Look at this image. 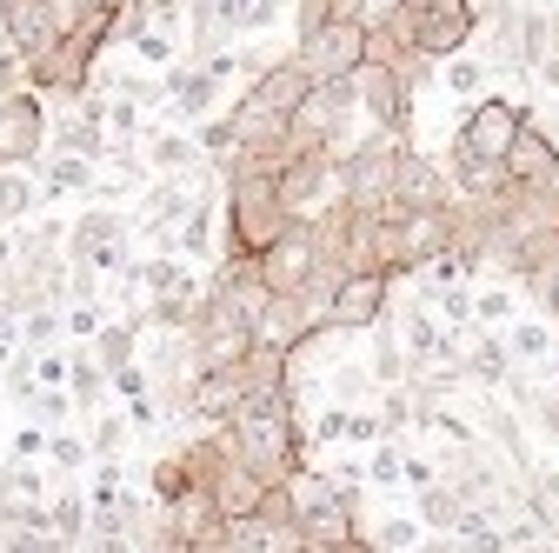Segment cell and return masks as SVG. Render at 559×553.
Masks as SVG:
<instances>
[{
	"mask_svg": "<svg viewBox=\"0 0 559 553\" xmlns=\"http://www.w3.org/2000/svg\"><path fill=\"white\" fill-rule=\"evenodd\" d=\"M460 514H466V494L453 487L447 473L433 480V487H419V527H440V533H447V527H453Z\"/></svg>",
	"mask_w": 559,
	"mask_h": 553,
	"instance_id": "7402d4cb",
	"label": "cell"
},
{
	"mask_svg": "<svg viewBox=\"0 0 559 553\" xmlns=\"http://www.w3.org/2000/svg\"><path fill=\"white\" fill-rule=\"evenodd\" d=\"M294 27H300V40H307L313 27H326V0H300V8H294Z\"/></svg>",
	"mask_w": 559,
	"mask_h": 553,
	"instance_id": "d590c367",
	"label": "cell"
},
{
	"mask_svg": "<svg viewBox=\"0 0 559 553\" xmlns=\"http://www.w3.org/2000/svg\"><path fill=\"white\" fill-rule=\"evenodd\" d=\"M473 34H479V0H433V8L413 14V54H419V60L466 54Z\"/></svg>",
	"mask_w": 559,
	"mask_h": 553,
	"instance_id": "ba28073f",
	"label": "cell"
},
{
	"mask_svg": "<svg viewBox=\"0 0 559 553\" xmlns=\"http://www.w3.org/2000/svg\"><path fill=\"white\" fill-rule=\"evenodd\" d=\"M354 421H360V407H346V400H333L320 421H313V440H354Z\"/></svg>",
	"mask_w": 559,
	"mask_h": 553,
	"instance_id": "f546056e",
	"label": "cell"
},
{
	"mask_svg": "<svg viewBox=\"0 0 559 553\" xmlns=\"http://www.w3.org/2000/svg\"><path fill=\"white\" fill-rule=\"evenodd\" d=\"M386 307H393V281L367 267V273H346V281H333L320 327H326V333H367V327L386 320Z\"/></svg>",
	"mask_w": 559,
	"mask_h": 553,
	"instance_id": "8992f818",
	"label": "cell"
},
{
	"mask_svg": "<svg viewBox=\"0 0 559 553\" xmlns=\"http://www.w3.org/2000/svg\"><path fill=\"white\" fill-rule=\"evenodd\" d=\"M287 227H294V214L280 207L273 174H266V167H240V161H227V254L260 260Z\"/></svg>",
	"mask_w": 559,
	"mask_h": 553,
	"instance_id": "7a4b0ae2",
	"label": "cell"
},
{
	"mask_svg": "<svg viewBox=\"0 0 559 553\" xmlns=\"http://www.w3.org/2000/svg\"><path fill=\"white\" fill-rule=\"evenodd\" d=\"M360 54H367V27H354V21H326V27H313V34L294 47L300 74H307L313 87H320V81H354Z\"/></svg>",
	"mask_w": 559,
	"mask_h": 553,
	"instance_id": "52a82bcc",
	"label": "cell"
},
{
	"mask_svg": "<svg viewBox=\"0 0 559 553\" xmlns=\"http://www.w3.org/2000/svg\"><path fill=\"white\" fill-rule=\"evenodd\" d=\"M393 8H406V14H419V8H433V0H393Z\"/></svg>",
	"mask_w": 559,
	"mask_h": 553,
	"instance_id": "b9f144b4",
	"label": "cell"
},
{
	"mask_svg": "<svg viewBox=\"0 0 559 553\" xmlns=\"http://www.w3.org/2000/svg\"><path fill=\"white\" fill-rule=\"evenodd\" d=\"M526 120H533V114H526ZM533 127H539V133H546V148H552V154H559V107H546V114H539V120H533Z\"/></svg>",
	"mask_w": 559,
	"mask_h": 553,
	"instance_id": "60d3db41",
	"label": "cell"
},
{
	"mask_svg": "<svg viewBox=\"0 0 559 553\" xmlns=\"http://www.w3.org/2000/svg\"><path fill=\"white\" fill-rule=\"evenodd\" d=\"M440 67V87L447 94H486V60H473V54H447V60H433Z\"/></svg>",
	"mask_w": 559,
	"mask_h": 553,
	"instance_id": "603a6c76",
	"label": "cell"
},
{
	"mask_svg": "<svg viewBox=\"0 0 559 553\" xmlns=\"http://www.w3.org/2000/svg\"><path fill=\"white\" fill-rule=\"evenodd\" d=\"M180 487H193V480H187V460H180V454H167V460L154 467V501H174Z\"/></svg>",
	"mask_w": 559,
	"mask_h": 553,
	"instance_id": "1f68e13d",
	"label": "cell"
},
{
	"mask_svg": "<svg viewBox=\"0 0 559 553\" xmlns=\"http://www.w3.org/2000/svg\"><path fill=\"white\" fill-rule=\"evenodd\" d=\"M393 0H326V21H354V27H373Z\"/></svg>",
	"mask_w": 559,
	"mask_h": 553,
	"instance_id": "4dcf8cb0",
	"label": "cell"
},
{
	"mask_svg": "<svg viewBox=\"0 0 559 553\" xmlns=\"http://www.w3.org/2000/svg\"><path fill=\"white\" fill-rule=\"evenodd\" d=\"M367 540H373V553H413L419 540H427V527H419L413 514H393V520H380Z\"/></svg>",
	"mask_w": 559,
	"mask_h": 553,
	"instance_id": "d4e9b609",
	"label": "cell"
},
{
	"mask_svg": "<svg viewBox=\"0 0 559 553\" xmlns=\"http://www.w3.org/2000/svg\"><path fill=\"white\" fill-rule=\"evenodd\" d=\"M300 427H307V421H300V400H294V393H280V400H266V407H240L234 421H221L234 460L253 467L266 487H287V480L307 467V434H300Z\"/></svg>",
	"mask_w": 559,
	"mask_h": 553,
	"instance_id": "6da1fadb",
	"label": "cell"
},
{
	"mask_svg": "<svg viewBox=\"0 0 559 553\" xmlns=\"http://www.w3.org/2000/svg\"><path fill=\"white\" fill-rule=\"evenodd\" d=\"M0 34H8L14 54L40 60L60 34V0H0Z\"/></svg>",
	"mask_w": 559,
	"mask_h": 553,
	"instance_id": "2e32d148",
	"label": "cell"
},
{
	"mask_svg": "<svg viewBox=\"0 0 559 553\" xmlns=\"http://www.w3.org/2000/svg\"><path fill=\"white\" fill-rule=\"evenodd\" d=\"M546 367H552V374H559V348H552V361H546Z\"/></svg>",
	"mask_w": 559,
	"mask_h": 553,
	"instance_id": "ee69618b",
	"label": "cell"
},
{
	"mask_svg": "<svg viewBox=\"0 0 559 553\" xmlns=\"http://www.w3.org/2000/svg\"><path fill=\"white\" fill-rule=\"evenodd\" d=\"M87 187H94V161H87V154H53L47 193H87Z\"/></svg>",
	"mask_w": 559,
	"mask_h": 553,
	"instance_id": "484cf974",
	"label": "cell"
},
{
	"mask_svg": "<svg viewBox=\"0 0 559 553\" xmlns=\"http://www.w3.org/2000/svg\"><path fill=\"white\" fill-rule=\"evenodd\" d=\"M206 494H214V507H221V520L234 527V520H253V514L266 507V494H273V487H266V480H260L253 467H240V460H234V447H227V460H221V473H214V480H206Z\"/></svg>",
	"mask_w": 559,
	"mask_h": 553,
	"instance_id": "ac0fdd59",
	"label": "cell"
},
{
	"mask_svg": "<svg viewBox=\"0 0 559 553\" xmlns=\"http://www.w3.org/2000/svg\"><path fill=\"white\" fill-rule=\"evenodd\" d=\"M67 267H87V273L127 267V227H120V214L94 207V214H81L74 227H67Z\"/></svg>",
	"mask_w": 559,
	"mask_h": 553,
	"instance_id": "7c38bea8",
	"label": "cell"
},
{
	"mask_svg": "<svg viewBox=\"0 0 559 553\" xmlns=\"http://www.w3.org/2000/svg\"><path fill=\"white\" fill-rule=\"evenodd\" d=\"M206 154H200V141H187V133H160L154 141V167L160 174H193Z\"/></svg>",
	"mask_w": 559,
	"mask_h": 553,
	"instance_id": "4316f807",
	"label": "cell"
},
{
	"mask_svg": "<svg viewBox=\"0 0 559 553\" xmlns=\"http://www.w3.org/2000/svg\"><path fill=\"white\" fill-rule=\"evenodd\" d=\"M354 101L367 107V120H373L380 133H406V127H413V81L400 74V67L360 60V67H354Z\"/></svg>",
	"mask_w": 559,
	"mask_h": 553,
	"instance_id": "9c48e42d",
	"label": "cell"
},
{
	"mask_svg": "<svg viewBox=\"0 0 559 553\" xmlns=\"http://www.w3.org/2000/svg\"><path fill=\"white\" fill-rule=\"evenodd\" d=\"M167 114H180V120H206V114H214V101H221V81L214 74H206V67L193 60V67H167Z\"/></svg>",
	"mask_w": 559,
	"mask_h": 553,
	"instance_id": "d6986e66",
	"label": "cell"
},
{
	"mask_svg": "<svg viewBox=\"0 0 559 553\" xmlns=\"http://www.w3.org/2000/svg\"><path fill=\"white\" fill-rule=\"evenodd\" d=\"M14 454H21V460H34V454H47V427H27V434L14 440Z\"/></svg>",
	"mask_w": 559,
	"mask_h": 553,
	"instance_id": "ab89813d",
	"label": "cell"
},
{
	"mask_svg": "<svg viewBox=\"0 0 559 553\" xmlns=\"http://www.w3.org/2000/svg\"><path fill=\"white\" fill-rule=\"evenodd\" d=\"M47 148V101L27 94H0V167H40Z\"/></svg>",
	"mask_w": 559,
	"mask_h": 553,
	"instance_id": "30bf717a",
	"label": "cell"
},
{
	"mask_svg": "<svg viewBox=\"0 0 559 553\" xmlns=\"http://www.w3.org/2000/svg\"><path fill=\"white\" fill-rule=\"evenodd\" d=\"M520 307H513V287H486V294H473V320L479 327H507Z\"/></svg>",
	"mask_w": 559,
	"mask_h": 553,
	"instance_id": "f1b7e54d",
	"label": "cell"
},
{
	"mask_svg": "<svg viewBox=\"0 0 559 553\" xmlns=\"http://www.w3.org/2000/svg\"><path fill=\"white\" fill-rule=\"evenodd\" d=\"M552 8H559V0H552Z\"/></svg>",
	"mask_w": 559,
	"mask_h": 553,
	"instance_id": "f6af8a7d",
	"label": "cell"
},
{
	"mask_svg": "<svg viewBox=\"0 0 559 553\" xmlns=\"http://www.w3.org/2000/svg\"><path fill=\"white\" fill-rule=\"evenodd\" d=\"M453 200V180L440 161H427L413 141H400V161H393V200L386 214H413V207H447Z\"/></svg>",
	"mask_w": 559,
	"mask_h": 553,
	"instance_id": "4fadbf2b",
	"label": "cell"
},
{
	"mask_svg": "<svg viewBox=\"0 0 559 553\" xmlns=\"http://www.w3.org/2000/svg\"><path fill=\"white\" fill-rule=\"evenodd\" d=\"M253 273H260V287L266 294H333V281L320 273V254H313V234H307V221H294L287 234H280L260 260H253Z\"/></svg>",
	"mask_w": 559,
	"mask_h": 553,
	"instance_id": "5b68a950",
	"label": "cell"
},
{
	"mask_svg": "<svg viewBox=\"0 0 559 553\" xmlns=\"http://www.w3.org/2000/svg\"><path fill=\"white\" fill-rule=\"evenodd\" d=\"M120 447V421H100V434L87 440V454H114Z\"/></svg>",
	"mask_w": 559,
	"mask_h": 553,
	"instance_id": "f35d334b",
	"label": "cell"
},
{
	"mask_svg": "<svg viewBox=\"0 0 559 553\" xmlns=\"http://www.w3.org/2000/svg\"><path fill=\"white\" fill-rule=\"evenodd\" d=\"M34 180L21 174V167H0V227H14L21 214H34Z\"/></svg>",
	"mask_w": 559,
	"mask_h": 553,
	"instance_id": "cb8c5ba5",
	"label": "cell"
},
{
	"mask_svg": "<svg viewBox=\"0 0 559 553\" xmlns=\"http://www.w3.org/2000/svg\"><path fill=\"white\" fill-rule=\"evenodd\" d=\"M300 553H340V546H320V540H300Z\"/></svg>",
	"mask_w": 559,
	"mask_h": 553,
	"instance_id": "7bdbcfd3",
	"label": "cell"
},
{
	"mask_svg": "<svg viewBox=\"0 0 559 553\" xmlns=\"http://www.w3.org/2000/svg\"><path fill=\"white\" fill-rule=\"evenodd\" d=\"M67 327H74V333H87V340H94V333H100L107 320H100V307L87 301V307H74V314H67Z\"/></svg>",
	"mask_w": 559,
	"mask_h": 553,
	"instance_id": "74e56055",
	"label": "cell"
},
{
	"mask_svg": "<svg viewBox=\"0 0 559 553\" xmlns=\"http://www.w3.org/2000/svg\"><path fill=\"white\" fill-rule=\"evenodd\" d=\"M100 374H107V367H100L94 354H74V361H67V380H74V400H81V407H94V400H100V387H107Z\"/></svg>",
	"mask_w": 559,
	"mask_h": 553,
	"instance_id": "83f0119b",
	"label": "cell"
},
{
	"mask_svg": "<svg viewBox=\"0 0 559 553\" xmlns=\"http://www.w3.org/2000/svg\"><path fill=\"white\" fill-rule=\"evenodd\" d=\"M393 161H400V133H367V141L354 148H340L333 154V200L346 207H360V214H386V200H393Z\"/></svg>",
	"mask_w": 559,
	"mask_h": 553,
	"instance_id": "3957f363",
	"label": "cell"
},
{
	"mask_svg": "<svg viewBox=\"0 0 559 553\" xmlns=\"http://www.w3.org/2000/svg\"><path fill=\"white\" fill-rule=\"evenodd\" d=\"M533 74H539L546 87H559V14L546 21V47H539V60H533Z\"/></svg>",
	"mask_w": 559,
	"mask_h": 553,
	"instance_id": "836d02e7",
	"label": "cell"
},
{
	"mask_svg": "<svg viewBox=\"0 0 559 553\" xmlns=\"http://www.w3.org/2000/svg\"><path fill=\"white\" fill-rule=\"evenodd\" d=\"M273 187H280V207H287L294 221L320 214V207H326V187H333V154H326V148H287Z\"/></svg>",
	"mask_w": 559,
	"mask_h": 553,
	"instance_id": "8fae6325",
	"label": "cell"
},
{
	"mask_svg": "<svg viewBox=\"0 0 559 553\" xmlns=\"http://www.w3.org/2000/svg\"><path fill=\"white\" fill-rule=\"evenodd\" d=\"M47 447H53V460H60L67 473H74V467H87V440H81V434H53Z\"/></svg>",
	"mask_w": 559,
	"mask_h": 553,
	"instance_id": "e575fe53",
	"label": "cell"
},
{
	"mask_svg": "<svg viewBox=\"0 0 559 553\" xmlns=\"http://www.w3.org/2000/svg\"><path fill=\"white\" fill-rule=\"evenodd\" d=\"M533 413H539V434H546V440H559V393H539V400H533Z\"/></svg>",
	"mask_w": 559,
	"mask_h": 553,
	"instance_id": "8d00e7d4",
	"label": "cell"
},
{
	"mask_svg": "<svg viewBox=\"0 0 559 553\" xmlns=\"http://www.w3.org/2000/svg\"><path fill=\"white\" fill-rule=\"evenodd\" d=\"M500 180H513V187H526V193H539V200H559V154L546 148V133H539L533 120L513 133V148H507V161H500Z\"/></svg>",
	"mask_w": 559,
	"mask_h": 553,
	"instance_id": "9a60e30c",
	"label": "cell"
},
{
	"mask_svg": "<svg viewBox=\"0 0 559 553\" xmlns=\"http://www.w3.org/2000/svg\"><path fill=\"white\" fill-rule=\"evenodd\" d=\"M552 348H559V340H552L546 320H520V314L507 320V354H513V367H546Z\"/></svg>",
	"mask_w": 559,
	"mask_h": 553,
	"instance_id": "ffe728a7",
	"label": "cell"
},
{
	"mask_svg": "<svg viewBox=\"0 0 559 553\" xmlns=\"http://www.w3.org/2000/svg\"><path fill=\"white\" fill-rule=\"evenodd\" d=\"M307 87H313V81L300 74V60L287 54V60H266L260 74L240 87V101H234V107H240V114H280V120H294V107L307 101Z\"/></svg>",
	"mask_w": 559,
	"mask_h": 553,
	"instance_id": "5bb4252c",
	"label": "cell"
},
{
	"mask_svg": "<svg viewBox=\"0 0 559 553\" xmlns=\"http://www.w3.org/2000/svg\"><path fill=\"white\" fill-rule=\"evenodd\" d=\"M367 480H373V487H400V447H393V440H380V447H373Z\"/></svg>",
	"mask_w": 559,
	"mask_h": 553,
	"instance_id": "d6a6232c",
	"label": "cell"
},
{
	"mask_svg": "<svg viewBox=\"0 0 559 553\" xmlns=\"http://www.w3.org/2000/svg\"><path fill=\"white\" fill-rule=\"evenodd\" d=\"M526 101H513V94H479L473 101V114L460 120V133H453V148L466 154V161H479V167H500L507 161V148H513V133L526 127Z\"/></svg>",
	"mask_w": 559,
	"mask_h": 553,
	"instance_id": "277c9868",
	"label": "cell"
},
{
	"mask_svg": "<svg viewBox=\"0 0 559 553\" xmlns=\"http://www.w3.org/2000/svg\"><path fill=\"white\" fill-rule=\"evenodd\" d=\"M154 533H167V540H221L227 520H221V507H214L206 487H180L174 501H160V527Z\"/></svg>",
	"mask_w": 559,
	"mask_h": 553,
	"instance_id": "e0dca14e",
	"label": "cell"
},
{
	"mask_svg": "<svg viewBox=\"0 0 559 553\" xmlns=\"http://www.w3.org/2000/svg\"><path fill=\"white\" fill-rule=\"evenodd\" d=\"M214 14H221L227 34H260L287 14V0H214Z\"/></svg>",
	"mask_w": 559,
	"mask_h": 553,
	"instance_id": "44dd1931",
	"label": "cell"
}]
</instances>
